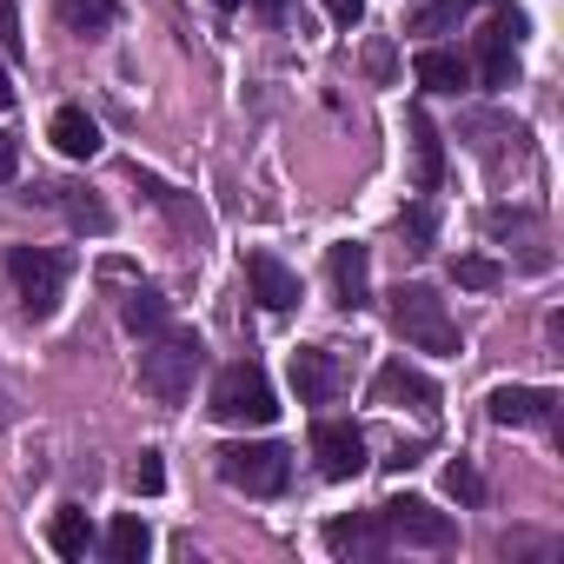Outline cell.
<instances>
[{
	"label": "cell",
	"instance_id": "19",
	"mask_svg": "<svg viewBox=\"0 0 564 564\" xmlns=\"http://www.w3.org/2000/svg\"><path fill=\"white\" fill-rule=\"evenodd\" d=\"M47 544H54L61 557H87V551H94V524H87V511H80V505L54 511V524H47Z\"/></svg>",
	"mask_w": 564,
	"mask_h": 564
},
{
	"label": "cell",
	"instance_id": "6",
	"mask_svg": "<svg viewBox=\"0 0 564 564\" xmlns=\"http://www.w3.org/2000/svg\"><path fill=\"white\" fill-rule=\"evenodd\" d=\"M379 518H386V531H392L399 544H419V551H445V544L458 538L452 511H438L432 498H386Z\"/></svg>",
	"mask_w": 564,
	"mask_h": 564
},
{
	"label": "cell",
	"instance_id": "9",
	"mask_svg": "<svg viewBox=\"0 0 564 564\" xmlns=\"http://www.w3.org/2000/svg\"><path fill=\"white\" fill-rule=\"evenodd\" d=\"M326 272H333V300H339L346 313L372 306V252H366L359 239H339V246L326 252Z\"/></svg>",
	"mask_w": 564,
	"mask_h": 564
},
{
	"label": "cell",
	"instance_id": "21",
	"mask_svg": "<svg viewBox=\"0 0 564 564\" xmlns=\"http://www.w3.org/2000/svg\"><path fill=\"white\" fill-rule=\"evenodd\" d=\"M61 21L94 41V34H107V28L120 21V0H61Z\"/></svg>",
	"mask_w": 564,
	"mask_h": 564
},
{
	"label": "cell",
	"instance_id": "32",
	"mask_svg": "<svg viewBox=\"0 0 564 564\" xmlns=\"http://www.w3.org/2000/svg\"><path fill=\"white\" fill-rule=\"evenodd\" d=\"M213 8H239V0H213Z\"/></svg>",
	"mask_w": 564,
	"mask_h": 564
},
{
	"label": "cell",
	"instance_id": "30",
	"mask_svg": "<svg viewBox=\"0 0 564 564\" xmlns=\"http://www.w3.org/2000/svg\"><path fill=\"white\" fill-rule=\"evenodd\" d=\"M252 8H259L265 21H286V0H252Z\"/></svg>",
	"mask_w": 564,
	"mask_h": 564
},
{
	"label": "cell",
	"instance_id": "1",
	"mask_svg": "<svg viewBox=\"0 0 564 564\" xmlns=\"http://www.w3.org/2000/svg\"><path fill=\"white\" fill-rule=\"evenodd\" d=\"M199 366H206L199 333H173V326H160V333L147 339V352H140V392H147L153 405H180V399L193 392Z\"/></svg>",
	"mask_w": 564,
	"mask_h": 564
},
{
	"label": "cell",
	"instance_id": "12",
	"mask_svg": "<svg viewBox=\"0 0 564 564\" xmlns=\"http://www.w3.org/2000/svg\"><path fill=\"white\" fill-rule=\"evenodd\" d=\"M246 279H252V300H259L265 313H293V306H300V279L279 265L272 252H246Z\"/></svg>",
	"mask_w": 564,
	"mask_h": 564
},
{
	"label": "cell",
	"instance_id": "22",
	"mask_svg": "<svg viewBox=\"0 0 564 564\" xmlns=\"http://www.w3.org/2000/svg\"><path fill=\"white\" fill-rule=\"evenodd\" d=\"M54 199L67 206V219H74L80 232H107V226H113V213H107L100 199H87V193H74V186H54Z\"/></svg>",
	"mask_w": 564,
	"mask_h": 564
},
{
	"label": "cell",
	"instance_id": "11",
	"mask_svg": "<svg viewBox=\"0 0 564 564\" xmlns=\"http://www.w3.org/2000/svg\"><path fill=\"white\" fill-rule=\"evenodd\" d=\"M372 405H412V412H432V405H438V386H432L425 372H412L405 359H392V366H379V379H372Z\"/></svg>",
	"mask_w": 564,
	"mask_h": 564
},
{
	"label": "cell",
	"instance_id": "18",
	"mask_svg": "<svg viewBox=\"0 0 564 564\" xmlns=\"http://www.w3.org/2000/svg\"><path fill=\"white\" fill-rule=\"evenodd\" d=\"M120 319H127V333L133 339H153L166 319H173V306H166V293H153V286H140V293H127V306H120Z\"/></svg>",
	"mask_w": 564,
	"mask_h": 564
},
{
	"label": "cell",
	"instance_id": "16",
	"mask_svg": "<svg viewBox=\"0 0 564 564\" xmlns=\"http://www.w3.org/2000/svg\"><path fill=\"white\" fill-rule=\"evenodd\" d=\"M293 386H300V405H326V399L339 392V372H333L326 352L300 346V352H293Z\"/></svg>",
	"mask_w": 564,
	"mask_h": 564
},
{
	"label": "cell",
	"instance_id": "17",
	"mask_svg": "<svg viewBox=\"0 0 564 564\" xmlns=\"http://www.w3.org/2000/svg\"><path fill=\"white\" fill-rule=\"evenodd\" d=\"M412 153H419V193H438L445 180V147H438V127L425 113H412Z\"/></svg>",
	"mask_w": 564,
	"mask_h": 564
},
{
	"label": "cell",
	"instance_id": "29",
	"mask_svg": "<svg viewBox=\"0 0 564 564\" xmlns=\"http://www.w3.org/2000/svg\"><path fill=\"white\" fill-rule=\"evenodd\" d=\"M14 173H21V147H14V140H8V133H0V186H8V180H14Z\"/></svg>",
	"mask_w": 564,
	"mask_h": 564
},
{
	"label": "cell",
	"instance_id": "3",
	"mask_svg": "<svg viewBox=\"0 0 564 564\" xmlns=\"http://www.w3.org/2000/svg\"><path fill=\"white\" fill-rule=\"evenodd\" d=\"M392 333L419 352H458V326L432 286H399L392 293Z\"/></svg>",
	"mask_w": 564,
	"mask_h": 564
},
{
	"label": "cell",
	"instance_id": "8",
	"mask_svg": "<svg viewBox=\"0 0 564 564\" xmlns=\"http://www.w3.org/2000/svg\"><path fill=\"white\" fill-rule=\"evenodd\" d=\"M491 28H485V87H511L518 80V41H524V14L511 0H491Z\"/></svg>",
	"mask_w": 564,
	"mask_h": 564
},
{
	"label": "cell",
	"instance_id": "13",
	"mask_svg": "<svg viewBox=\"0 0 564 564\" xmlns=\"http://www.w3.org/2000/svg\"><path fill=\"white\" fill-rule=\"evenodd\" d=\"M326 544H333L339 557H379V551L392 544V531H386L379 511H352V518H333V524H326Z\"/></svg>",
	"mask_w": 564,
	"mask_h": 564
},
{
	"label": "cell",
	"instance_id": "10",
	"mask_svg": "<svg viewBox=\"0 0 564 564\" xmlns=\"http://www.w3.org/2000/svg\"><path fill=\"white\" fill-rule=\"evenodd\" d=\"M485 412H491V425H551L557 392H544V386H498L485 399Z\"/></svg>",
	"mask_w": 564,
	"mask_h": 564
},
{
	"label": "cell",
	"instance_id": "15",
	"mask_svg": "<svg viewBox=\"0 0 564 564\" xmlns=\"http://www.w3.org/2000/svg\"><path fill=\"white\" fill-rule=\"evenodd\" d=\"M47 140H54L67 160H94V153H100V127H94V113H87V107H61V113H54V127H47Z\"/></svg>",
	"mask_w": 564,
	"mask_h": 564
},
{
	"label": "cell",
	"instance_id": "25",
	"mask_svg": "<svg viewBox=\"0 0 564 564\" xmlns=\"http://www.w3.org/2000/svg\"><path fill=\"white\" fill-rule=\"evenodd\" d=\"M445 491H452L458 505H478V498H485V478H478L465 458H452V465H445Z\"/></svg>",
	"mask_w": 564,
	"mask_h": 564
},
{
	"label": "cell",
	"instance_id": "2",
	"mask_svg": "<svg viewBox=\"0 0 564 564\" xmlns=\"http://www.w3.org/2000/svg\"><path fill=\"white\" fill-rule=\"evenodd\" d=\"M213 465H219V478H226L232 491H246V498H272V491H286V478H293L286 445H272V438L219 445V452H213Z\"/></svg>",
	"mask_w": 564,
	"mask_h": 564
},
{
	"label": "cell",
	"instance_id": "5",
	"mask_svg": "<svg viewBox=\"0 0 564 564\" xmlns=\"http://www.w3.org/2000/svg\"><path fill=\"white\" fill-rule=\"evenodd\" d=\"M8 279L21 286V306H28L34 319H54L61 286H67V259H61V252H41V246H14V252H8Z\"/></svg>",
	"mask_w": 564,
	"mask_h": 564
},
{
	"label": "cell",
	"instance_id": "23",
	"mask_svg": "<svg viewBox=\"0 0 564 564\" xmlns=\"http://www.w3.org/2000/svg\"><path fill=\"white\" fill-rule=\"evenodd\" d=\"M465 8H478V0H425V8L412 14V34H445Z\"/></svg>",
	"mask_w": 564,
	"mask_h": 564
},
{
	"label": "cell",
	"instance_id": "31",
	"mask_svg": "<svg viewBox=\"0 0 564 564\" xmlns=\"http://www.w3.org/2000/svg\"><path fill=\"white\" fill-rule=\"evenodd\" d=\"M14 107V87H8V74H0V113H8Z\"/></svg>",
	"mask_w": 564,
	"mask_h": 564
},
{
	"label": "cell",
	"instance_id": "28",
	"mask_svg": "<svg viewBox=\"0 0 564 564\" xmlns=\"http://www.w3.org/2000/svg\"><path fill=\"white\" fill-rule=\"evenodd\" d=\"M319 8H326L339 28H359V21H366V0H319Z\"/></svg>",
	"mask_w": 564,
	"mask_h": 564
},
{
	"label": "cell",
	"instance_id": "4",
	"mask_svg": "<svg viewBox=\"0 0 564 564\" xmlns=\"http://www.w3.org/2000/svg\"><path fill=\"white\" fill-rule=\"evenodd\" d=\"M213 419L219 425H272L279 419V399H272V379L259 366H219L213 379Z\"/></svg>",
	"mask_w": 564,
	"mask_h": 564
},
{
	"label": "cell",
	"instance_id": "24",
	"mask_svg": "<svg viewBox=\"0 0 564 564\" xmlns=\"http://www.w3.org/2000/svg\"><path fill=\"white\" fill-rule=\"evenodd\" d=\"M452 279H458L465 293H491L498 279H505V272H498L491 259H478V252H471V259H452Z\"/></svg>",
	"mask_w": 564,
	"mask_h": 564
},
{
	"label": "cell",
	"instance_id": "27",
	"mask_svg": "<svg viewBox=\"0 0 564 564\" xmlns=\"http://www.w3.org/2000/svg\"><path fill=\"white\" fill-rule=\"evenodd\" d=\"M160 485H166V465H160V452H140V458H133V491H147V498H153Z\"/></svg>",
	"mask_w": 564,
	"mask_h": 564
},
{
	"label": "cell",
	"instance_id": "7",
	"mask_svg": "<svg viewBox=\"0 0 564 564\" xmlns=\"http://www.w3.org/2000/svg\"><path fill=\"white\" fill-rule=\"evenodd\" d=\"M313 458H319V471L333 478V485H346V478H359L372 458H366V432L359 425H346V419H319L313 425Z\"/></svg>",
	"mask_w": 564,
	"mask_h": 564
},
{
	"label": "cell",
	"instance_id": "20",
	"mask_svg": "<svg viewBox=\"0 0 564 564\" xmlns=\"http://www.w3.org/2000/svg\"><path fill=\"white\" fill-rule=\"evenodd\" d=\"M147 551H153V531H147V518H140V511L113 518V531H107V557H113V564H140Z\"/></svg>",
	"mask_w": 564,
	"mask_h": 564
},
{
	"label": "cell",
	"instance_id": "26",
	"mask_svg": "<svg viewBox=\"0 0 564 564\" xmlns=\"http://www.w3.org/2000/svg\"><path fill=\"white\" fill-rule=\"evenodd\" d=\"M399 232L412 239V252H425V246H432V206H425V199L405 206V213H399Z\"/></svg>",
	"mask_w": 564,
	"mask_h": 564
},
{
	"label": "cell",
	"instance_id": "14",
	"mask_svg": "<svg viewBox=\"0 0 564 564\" xmlns=\"http://www.w3.org/2000/svg\"><path fill=\"white\" fill-rule=\"evenodd\" d=\"M412 74H419V87H432V94H465V87H471V61L452 54V47H425V54L412 61Z\"/></svg>",
	"mask_w": 564,
	"mask_h": 564
}]
</instances>
